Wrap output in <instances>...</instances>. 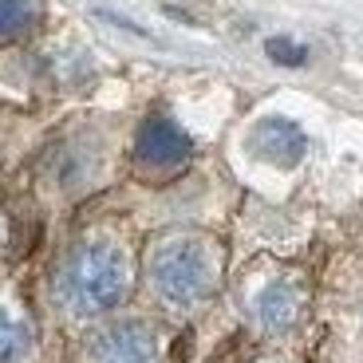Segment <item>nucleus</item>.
Listing matches in <instances>:
<instances>
[{"label": "nucleus", "instance_id": "obj_6", "mask_svg": "<svg viewBox=\"0 0 363 363\" xmlns=\"http://www.w3.org/2000/svg\"><path fill=\"white\" fill-rule=\"evenodd\" d=\"M300 316V292L292 284L277 281L257 296V324L264 332H289Z\"/></svg>", "mask_w": 363, "mask_h": 363}, {"label": "nucleus", "instance_id": "obj_2", "mask_svg": "<svg viewBox=\"0 0 363 363\" xmlns=\"http://www.w3.org/2000/svg\"><path fill=\"white\" fill-rule=\"evenodd\" d=\"M213 281H218L213 253L201 241H194V237L162 241L155 249V257H150V284H155V292L166 304H174V308L201 304L213 292Z\"/></svg>", "mask_w": 363, "mask_h": 363}, {"label": "nucleus", "instance_id": "obj_3", "mask_svg": "<svg viewBox=\"0 0 363 363\" xmlns=\"http://www.w3.org/2000/svg\"><path fill=\"white\" fill-rule=\"evenodd\" d=\"M91 363H158L162 347H158L155 328L143 320H118L111 328H99L87 344Z\"/></svg>", "mask_w": 363, "mask_h": 363}, {"label": "nucleus", "instance_id": "obj_5", "mask_svg": "<svg viewBox=\"0 0 363 363\" xmlns=\"http://www.w3.org/2000/svg\"><path fill=\"white\" fill-rule=\"evenodd\" d=\"M257 150L269 162L292 166L304 155V130L296 123H289V118H264L261 127H257Z\"/></svg>", "mask_w": 363, "mask_h": 363}, {"label": "nucleus", "instance_id": "obj_7", "mask_svg": "<svg viewBox=\"0 0 363 363\" xmlns=\"http://www.w3.org/2000/svg\"><path fill=\"white\" fill-rule=\"evenodd\" d=\"M32 347V336L20 320H12L9 312H0V363H20Z\"/></svg>", "mask_w": 363, "mask_h": 363}, {"label": "nucleus", "instance_id": "obj_9", "mask_svg": "<svg viewBox=\"0 0 363 363\" xmlns=\"http://www.w3.org/2000/svg\"><path fill=\"white\" fill-rule=\"evenodd\" d=\"M269 55L277 64H304V48H296L292 40H269Z\"/></svg>", "mask_w": 363, "mask_h": 363}, {"label": "nucleus", "instance_id": "obj_1", "mask_svg": "<svg viewBox=\"0 0 363 363\" xmlns=\"http://www.w3.org/2000/svg\"><path fill=\"white\" fill-rule=\"evenodd\" d=\"M130 289V264L111 241H87L60 272V304L75 316H103L118 308Z\"/></svg>", "mask_w": 363, "mask_h": 363}, {"label": "nucleus", "instance_id": "obj_4", "mask_svg": "<svg viewBox=\"0 0 363 363\" xmlns=\"http://www.w3.org/2000/svg\"><path fill=\"white\" fill-rule=\"evenodd\" d=\"M190 135L166 115H150L138 127V138H135V162L143 170H158V174H170L178 166L190 162Z\"/></svg>", "mask_w": 363, "mask_h": 363}, {"label": "nucleus", "instance_id": "obj_8", "mask_svg": "<svg viewBox=\"0 0 363 363\" xmlns=\"http://www.w3.org/2000/svg\"><path fill=\"white\" fill-rule=\"evenodd\" d=\"M32 24V4L28 0H0V40L20 36Z\"/></svg>", "mask_w": 363, "mask_h": 363}]
</instances>
